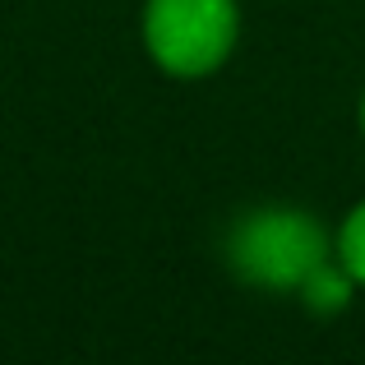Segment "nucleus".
I'll return each instance as SVG.
<instances>
[{"label":"nucleus","mask_w":365,"mask_h":365,"mask_svg":"<svg viewBox=\"0 0 365 365\" xmlns=\"http://www.w3.org/2000/svg\"><path fill=\"white\" fill-rule=\"evenodd\" d=\"M338 259L347 264V273L356 277V287H365V204H356L347 213L338 232Z\"/></svg>","instance_id":"nucleus-4"},{"label":"nucleus","mask_w":365,"mask_h":365,"mask_svg":"<svg viewBox=\"0 0 365 365\" xmlns=\"http://www.w3.org/2000/svg\"><path fill=\"white\" fill-rule=\"evenodd\" d=\"M236 33V0H148L143 9V46L171 79H204L222 70Z\"/></svg>","instance_id":"nucleus-2"},{"label":"nucleus","mask_w":365,"mask_h":365,"mask_svg":"<svg viewBox=\"0 0 365 365\" xmlns=\"http://www.w3.org/2000/svg\"><path fill=\"white\" fill-rule=\"evenodd\" d=\"M351 292H356V277L347 273V264H342V259H338V264H333V259H324V264L301 282V301L310 305V310H319V314L347 310Z\"/></svg>","instance_id":"nucleus-3"},{"label":"nucleus","mask_w":365,"mask_h":365,"mask_svg":"<svg viewBox=\"0 0 365 365\" xmlns=\"http://www.w3.org/2000/svg\"><path fill=\"white\" fill-rule=\"evenodd\" d=\"M361 130H365V98H361Z\"/></svg>","instance_id":"nucleus-5"},{"label":"nucleus","mask_w":365,"mask_h":365,"mask_svg":"<svg viewBox=\"0 0 365 365\" xmlns=\"http://www.w3.org/2000/svg\"><path fill=\"white\" fill-rule=\"evenodd\" d=\"M227 259L255 287L301 292L305 277L324 259H333V245L319 217L301 213V208H259L236 222L232 241H227Z\"/></svg>","instance_id":"nucleus-1"}]
</instances>
